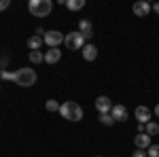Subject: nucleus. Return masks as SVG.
<instances>
[{"label":"nucleus","mask_w":159,"mask_h":157,"mask_svg":"<svg viewBox=\"0 0 159 157\" xmlns=\"http://www.w3.org/2000/svg\"><path fill=\"white\" fill-rule=\"evenodd\" d=\"M60 115L64 117L66 121H81L83 119V109H81V104L79 102H74V100H68V102H64L60 106Z\"/></svg>","instance_id":"1"},{"label":"nucleus","mask_w":159,"mask_h":157,"mask_svg":"<svg viewBox=\"0 0 159 157\" xmlns=\"http://www.w3.org/2000/svg\"><path fill=\"white\" fill-rule=\"evenodd\" d=\"M28 11L34 17H47L53 11V2L51 0H30L28 2Z\"/></svg>","instance_id":"2"},{"label":"nucleus","mask_w":159,"mask_h":157,"mask_svg":"<svg viewBox=\"0 0 159 157\" xmlns=\"http://www.w3.org/2000/svg\"><path fill=\"white\" fill-rule=\"evenodd\" d=\"M36 79L38 76L32 68H19V70H15V81L13 83L19 85V87H32L36 83Z\"/></svg>","instance_id":"3"},{"label":"nucleus","mask_w":159,"mask_h":157,"mask_svg":"<svg viewBox=\"0 0 159 157\" xmlns=\"http://www.w3.org/2000/svg\"><path fill=\"white\" fill-rule=\"evenodd\" d=\"M64 45H66V49H70V51H76V49H83L87 45L85 36L76 30V32H70V34H66L64 36Z\"/></svg>","instance_id":"4"},{"label":"nucleus","mask_w":159,"mask_h":157,"mask_svg":"<svg viewBox=\"0 0 159 157\" xmlns=\"http://www.w3.org/2000/svg\"><path fill=\"white\" fill-rule=\"evenodd\" d=\"M64 36H66V34H61L60 30H47L45 36H43V40H45V45L49 49H60V45L64 43Z\"/></svg>","instance_id":"5"},{"label":"nucleus","mask_w":159,"mask_h":157,"mask_svg":"<svg viewBox=\"0 0 159 157\" xmlns=\"http://www.w3.org/2000/svg\"><path fill=\"white\" fill-rule=\"evenodd\" d=\"M96 109H98L100 115L110 113V110H112V100H110L108 96H98L96 98Z\"/></svg>","instance_id":"6"},{"label":"nucleus","mask_w":159,"mask_h":157,"mask_svg":"<svg viewBox=\"0 0 159 157\" xmlns=\"http://www.w3.org/2000/svg\"><path fill=\"white\" fill-rule=\"evenodd\" d=\"M134 15L136 17H147L148 13H151V4H148L147 0H138V2H134Z\"/></svg>","instance_id":"7"},{"label":"nucleus","mask_w":159,"mask_h":157,"mask_svg":"<svg viewBox=\"0 0 159 157\" xmlns=\"http://www.w3.org/2000/svg\"><path fill=\"white\" fill-rule=\"evenodd\" d=\"M151 117H153V110L148 109V106H138L136 109V119H138V123L147 125L148 121H151Z\"/></svg>","instance_id":"8"},{"label":"nucleus","mask_w":159,"mask_h":157,"mask_svg":"<svg viewBox=\"0 0 159 157\" xmlns=\"http://www.w3.org/2000/svg\"><path fill=\"white\" fill-rule=\"evenodd\" d=\"M110 117H112L115 121H127V109H125L123 104H112Z\"/></svg>","instance_id":"9"},{"label":"nucleus","mask_w":159,"mask_h":157,"mask_svg":"<svg viewBox=\"0 0 159 157\" xmlns=\"http://www.w3.org/2000/svg\"><path fill=\"white\" fill-rule=\"evenodd\" d=\"M134 145H136V149H140V151H147L153 142H151V136L142 132V134H138V136L134 138Z\"/></svg>","instance_id":"10"},{"label":"nucleus","mask_w":159,"mask_h":157,"mask_svg":"<svg viewBox=\"0 0 159 157\" xmlns=\"http://www.w3.org/2000/svg\"><path fill=\"white\" fill-rule=\"evenodd\" d=\"M79 32L85 36V40H89V38L93 36V25H91V21L89 19H81L79 21Z\"/></svg>","instance_id":"11"},{"label":"nucleus","mask_w":159,"mask_h":157,"mask_svg":"<svg viewBox=\"0 0 159 157\" xmlns=\"http://www.w3.org/2000/svg\"><path fill=\"white\" fill-rule=\"evenodd\" d=\"M83 58H85L87 62H93L96 58H98V47L91 45V43H87L85 47H83Z\"/></svg>","instance_id":"12"},{"label":"nucleus","mask_w":159,"mask_h":157,"mask_svg":"<svg viewBox=\"0 0 159 157\" xmlns=\"http://www.w3.org/2000/svg\"><path fill=\"white\" fill-rule=\"evenodd\" d=\"M61 60V51L60 49H49L47 53H45V62L47 64H57Z\"/></svg>","instance_id":"13"},{"label":"nucleus","mask_w":159,"mask_h":157,"mask_svg":"<svg viewBox=\"0 0 159 157\" xmlns=\"http://www.w3.org/2000/svg\"><path fill=\"white\" fill-rule=\"evenodd\" d=\"M43 45H45L43 36H36V34H34V36L28 38V47L32 49V51H40V47H43Z\"/></svg>","instance_id":"14"},{"label":"nucleus","mask_w":159,"mask_h":157,"mask_svg":"<svg viewBox=\"0 0 159 157\" xmlns=\"http://www.w3.org/2000/svg\"><path fill=\"white\" fill-rule=\"evenodd\" d=\"M144 134H148L151 138L157 136V134H159V123H157V121H148L147 125H144Z\"/></svg>","instance_id":"15"},{"label":"nucleus","mask_w":159,"mask_h":157,"mask_svg":"<svg viewBox=\"0 0 159 157\" xmlns=\"http://www.w3.org/2000/svg\"><path fill=\"white\" fill-rule=\"evenodd\" d=\"M66 7L70 11H81L85 7V0H66Z\"/></svg>","instance_id":"16"},{"label":"nucleus","mask_w":159,"mask_h":157,"mask_svg":"<svg viewBox=\"0 0 159 157\" xmlns=\"http://www.w3.org/2000/svg\"><path fill=\"white\" fill-rule=\"evenodd\" d=\"M30 62L32 64H40V62H45V53H40V51H30Z\"/></svg>","instance_id":"17"},{"label":"nucleus","mask_w":159,"mask_h":157,"mask_svg":"<svg viewBox=\"0 0 159 157\" xmlns=\"http://www.w3.org/2000/svg\"><path fill=\"white\" fill-rule=\"evenodd\" d=\"M45 106H47V110H49V113H60V106H61V104H57V100H47V102H45Z\"/></svg>","instance_id":"18"},{"label":"nucleus","mask_w":159,"mask_h":157,"mask_svg":"<svg viewBox=\"0 0 159 157\" xmlns=\"http://www.w3.org/2000/svg\"><path fill=\"white\" fill-rule=\"evenodd\" d=\"M100 123H102V125H115V123H117V121L112 119V117H110V113H104V115H100Z\"/></svg>","instance_id":"19"},{"label":"nucleus","mask_w":159,"mask_h":157,"mask_svg":"<svg viewBox=\"0 0 159 157\" xmlns=\"http://www.w3.org/2000/svg\"><path fill=\"white\" fill-rule=\"evenodd\" d=\"M147 155L148 157H159V145H151L147 149Z\"/></svg>","instance_id":"20"},{"label":"nucleus","mask_w":159,"mask_h":157,"mask_svg":"<svg viewBox=\"0 0 159 157\" xmlns=\"http://www.w3.org/2000/svg\"><path fill=\"white\" fill-rule=\"evenodd\" d=\"M0 79H4V81H15V72H11V70H2V72H0Z\"/></svg>","instance_id":"21"},{"label":"nucleus","mask_w":159,"mask_h":157,"mask_svg":"<svg viewBox=\"0 0 159 157\" xmlns=\"http://www.w3.org/2000/svg\"><path fill=\"white\" fill-rule=\"evenodd\" d=\"M132 157H148V155L144 153V151H140V149H136L134 153H132Z\"/></svg>","instance_id":"22"},{"label":"nucleus","mask_w":159,"mask_h":157,"mask_svg":"<svg viewBox=\"0 0 159 157\" xmlns=\"http://www.w3.org/2000/svg\"><path fill=\"white\" fill-rule=\"evenodd\" d=\"M9 4H11V0H0V11L9 9Z\"/></svg>","instance_id":"23"},{"label":"nucleus","mask_w":159,"mask_h":157,"mask_svg":"<svg viewBox=\"0 0 159 157\" xmlns=\"http://www.w3.org/2000/svg\"><path fill=\"white\" fill-rule=\"evenodd\" d=\"M151 9H153V11H155V13H157V15H159V2H155V4H153Z\"/></svg>","instance_id":"24"},{"label":"nucleus","mask_w":159,"mask_h":157,"mask_svg":"<svg viewBox=\"0 0 159 157\" xmlns=\"http://www.w3.org/2000/svg\"><path fill=\"white\" fill-rule=\"evenodd\" d=\"M153 113H155V117H159V104L155 106V110H153Z\"/></svg>","instance_id":"25"},{"label":"nucleus","mask_w":159,"mask_h":157,"mask_svg":"<svg viewBox=\"0 0 159 157\" xmlns=\"http://www.w3.org/2000/svg\"><path fill=\"white\" fill-rule=\"evenodd\" d=\"M96 157H102V155H96Z\"/></svg>","instance_id":"26"}]
</instances>
